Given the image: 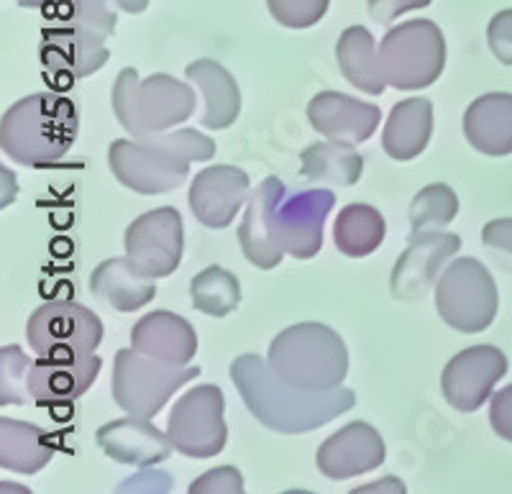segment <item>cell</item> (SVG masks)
<instances>
[{
  "label": "cell",
  "mask_w": 512,
  "mask_h": 494,
  "mask_svg": "<svg viewBox=\"0 0 512 494\" xmlns=\"http://www.w3.org/2000/svg\"><path fill=\"white\" fill-rule=\"evenodd\" d=\"M336 205L331 190L287 192L280 177H267L249 192L239 244L256 269H274L282 256L313 259L323 249V223Z\"/></svg>",
  "instance_id": "cell-1"
},
{
  "label": "cell",
  "mask_w": 512,
  "mask_h": 494,
  "mask_svg": "<svg viewBox=\"0 0 512 494\" xmlns=\"http://www.w3.org/2000/svg\"><path fill=\"white\" fill-rule=\"evenodd\" d=\"M228 374H231V382L236 384L244 405L249 407V413L264 428L285 433V436L318 431L320 425L349 413L356 405V395L344 387L328 392H308L292 387L274 374L269 361L254 354L233 359Z\"/></svg>",
  "instance_id": "cell-2"
},
{
  "label": "cell",
  "mask_w": 512,
  "mask_h": 494,
  "mask_svg": "<svg viewBox=\"0 0 512 494\" xmlns=\"http://www.w3.org/2000/svg\"><path fill=\"white\" fill-rule=\"evenodd\" d=\"M216 157V144L195 128H177L144 139H118L108 149L116 180L139 195H164L187 180L192 162Z\"/></svg>",
  "instance_id": "cell-3"
},
{
  "label": "cell",
  "mask_w": 512,
  "mask_h": 494,
  "mask_svg": "<svg viewBox=\"0 0 512 494\" xmlns=\"http://www.w3.org/2000/svg\"><path fill=\"white\" fill-rule=\"evenodd\" d=\"M77 139V108L57 93H34L3 113V154L26 167H49L70 152Z\"/></svg>",
  "instance_id": "cell-4"
},
{
  "label": "cell",
  "mask_w": 512,
  "mask_h": 494,
  "mask_svg": "<svg viewBox=\"0 0 512 494\" xmlns=\"http://www.w3.org/2000/svg\"><path fill=\"white\" fill-rule=\"evenodd\" d=\"M269 367L292 387L308 392L338 390L349 374L344 338L323 323H297L269 343Z\"/></svg>",
  "instance_id": "cell-5"
},
{
  "label": "cell",
  "mask_w": 512,
  "mask_h": 494,
  "mask_svg": "<svg viewBox=\"0 0 512 494\" xmlns=\"http://www.w3.org/2000/svg\"><path fill=\"white\" fill-rule=\"evenodd\" d=\"M113 111L128 134L144 139L187 121L195 113V90L162 72L141 80L134 67H126L113 85Z\"/></svg>",
  "instance_id": "cell-6"
},
{
  "label": "cell",
  "mask_w": 512,
  "mask_h": 494,
  "mask_svg": "<svg viewBox=\"0 0 512 494\" xmlns=\"http://www.w3.org/2000/svg\"><path fill=\"white\" fill-rule=\"evenodd\" d=\"M200 377V367L167 364L139 349H121L113 361L111 392L128 415L152 420L180 387Z\"/></svg>",
  "instance_id": "cell-7"
},
{
  "label": "cell",
  "mask_w": 512,
  "mask_h": 494,
  "mask_svg": "<svg viewBox=\"0 0 512 494\" xmlns=\"http://www.w3.org/2000/svg\"><path fill=\"white\" fill-rule=\"evenodd\" d=\"M500 308L495 279L474 256L446 264L436 282V310L446 326L461 333H482L492 326Z\"/></svg>",
  "instance_id": "cell-8"
},
{
  "label": "cell",
  "mask_w": 512,
  "mask_h": 494,
  "mask_svg": "<svg viewBox=\"0 0 512 494\" xmlns=\"http://www.w3.org/2000/svg\"><path fill=\"white\" fill-rule=\"evenodd\" d=\"M379 59L392 88H431L446 67V39L433 21L415 18L384 34Z\"/></svg>",
  "instance_id": "cell-9"
},
{
  "label": "cell",
  "mask_w": 512,
  "mask_h": 494,
  "mask_svg": "<svg viewBox=\"0 0 512 494\" xmlns=\"http://www.w3.org/2000/svg\"><path fill=\"white\" fill-rule=\"evenodd\" d=\"M223 392L218 384H200L175 402L167 420V436L175 451L190 459H210L226 448L228 428L223 420Z\"/></svg>",
  "instance_id": "cell-10"
},
{
  "label": "cell",
  "mask_w": 512,
  "mask_h": 494,
  "mask_svg": "<svg viewBox=\"0 0 512 494\" xmlns=\"http://www.w3.org/2000/svg\"><path fill=\"white\" fill-rule=\"evenodd\" d=\"M26 341L36 356H88L103 341V320L85 305L54 300L31 313Z\"/></svg>",
  "instance_id": "cell-11"
},
{
  "label": "cell",
  "mask_w": 512,
  "mask_h": 494,
  "mask_svg": "<svg viewBox=\"0 0 512 494\" xmlns=\"http://www.w3.org/2000/svg\"><path fill=\"white\" fill-rule=\"evenodd\" d=\"M126 256L144 277L162 279L182 262V216L177 208L149 210L126 228Z\"/></svg>",
  "instance_id": "cell-12"
},
{
  "label": "cell",
  "mask_w": 512,
  "mask_h": 494,
  "mask_svg": "<svg viewBox=\"0 0 512 494\" xmlns=\"http://www.w3.org/2000/svg\"><path fill=\"white\" fill-rule=\"evenodd\" d=\"M461 249V239L448 231L410 233L408 249L402 251L390 277V290L395 300L415 303L423 300L431 287H436L441 269Z\"/></svg>",
  "instance_id": "cell-13"
},
{
  "label": "cell",
  "mask_w": 512,
  "mask_h": 494,
  "mask_svg": "<svg viewBox=\"0 0 512 494\" xmlns=\"http://www.w3.org/2000/svg\"><path fill=\"white\" fill-rule=\"evenodd\" d=\"M507 374V356L497 346H469L448 361L441 374L446 402L459 413H477L492 397V387Z\"/></svg>",
  "instance_id": "cell-14"
},
{
  "label": "cell",
  "mask_w": 512,
  "mask_h": 494,
  "mask_svg": "<svg viewBox=\"0 0 512 494\" xmlns=\"http://www.w3.org/2000/svg\"><path fill=\"white\" fill-rule=\"evenodd\" d=\"M103 361L88 356H39L29 364L26 390L36 405L57 407L75 402L93 387Z\"/></svg>",
  "instance_id": "cell-15"
},
{
  "label": "cell",
  "mask_w": 512,
  "mask_h": 494,
  "mask_svg": "<svg viewBox=\"0 0 512 494\" xmlns=\"http://www.w3.org/2000/svg\"><path fill=\"white\" fill-rule=\"evenodd\" d=\"M251 182L241 167L231 164H216L195 175L190 182V210L205 228H228L249 200Z\"/></svg>",
  "instance_id": "cell-16"
},
{
  "label": "cell",
  "mask_w": 512,
  "mask_h": 494,
  "mask_svg": "<svg viewBox=\"0 0 512 494\" xmlns=\"http://www.w3.org/2000/svg\"><path fill=\"white\" fill-rule=\"evenodd\" d=\"M384 456H387V448H384L382 436L369 423L356 420L323 441L315 464L323 477L341 482V479L379 469L384 464Z\"/></svg>",
  "instance_id": "cell-17"
},
{
  "label": "cell",
  "mask_w": 512,
  "mask_h": 494,
  "mask_svg": "<svg viewBox=\"0 0 512 494\" xmlns=\"http://www.w3.org/2000/svg\"><path fill=\"white\" fill-rule=\"evenodd\" d=\"M310 126L328 141H341V144H364L372 139L377 131L382 113L377 105L356 100L344 93H318L308 105Z\"/></svg>",
  "instance_id": "cell-18"
},
{
  "label": "cell",
  "mask_w": 512,
  "mask_h": 494,
  "mask_svg": "<svg viewBox=\"0 0 512 494\" xmlns=\"http://www.w3.org/2000/svg\"><path fill=\"white\" fill-rule=\"evenodd\" d=\"M108 59H111V52L103 41L80 34L70 24L44 31L41 64H44V75L54 77L57 85H70L80 77L93 75Z\"/></svg>",
  "instance_id": "cell-19"
},
{
  "label": "cell",
  "mask_w": 512,
  "mask_h": 494,
  "mask_svg": "<svg viewBox=\"0 0 512 494\" xmlns=\"http://www.w3.org/2000/svg\"><path fill=\"white\" fill-rule=\"evenodd\" d=\"M95 438L108 459L126 466H141V469L162 464L175 451V443L169 441V436L157 431L146 418H136V415L105 423Z\"/></svg>",
  "instance_id": "cell-20"
},
{
  "label": "cell",
  "mask_w": 512,
  "mask_h": 494,
  "mask_svg": "<svg viewBox=\"0 0 512 494\" xmlns=\"http://www.w3.org/2000/svg\"><path fill=\"white\" fill-rule=\"evenodd\" d=\"M131 346L167 364H190L198 354V333L182 315L154 310L136 320Z\"/></svg>",
  "instance_id": "cell-21"
},
{
  "label": "cell",
  "mask_w": 512,
  "mask_h": 494,
  "mask_svg": "<svg viewBox=\"0 0 512 494\" xmlns=\"http://www.w3.org/2000/svg\"><path fill=\"white\" fill-rule=\"evenodd\" d=\"M464 134L466 141L487 157L512 154V95H479L464 113Z\"/></svg>",
  "instance_id": "cell-22"
},
{
  "label": "cell",
  "mask_w": 512,
  "mask_h": 494,
  "mask_svg": "<svg viewBox=\"0 0 512 494\" xmlns=\"http://www.w3.org/2000/svg\"><path fill=\"white\" fill-rule=\"evenodd\" d=\"M90 292L118 313H134L157 297V285L152 277H144L126 256L98 264L90 274Z\"/></svg>",
  "instance_id": "cell-23"
},
{
  "label": "cell",
  "mask_w": 512,
  "mask_h": 494,
  "mask_svg": "<svg viewBox=\"0 0 512 494\" xmlns=\"http://www.w3.org/2000/svg\"><path fill=\"white\" fill-rule=\"evenodd\" d=\"M433 136V103L428 98H408L392 108L384 123L382 149L397 162H410L425 152Z\"/></svg>",
  "instance_id": "cell-24"
},
{
  "label": "cell",
  "mask_w": 512,
  "mask_h": 494,
  "mask_svg": "<svg viewBox=\"0 0 512 494\" xmlns=\"http://www.w3.org/2000/svg\"><path fill=\"white\" fill-rule=\"evenodd\" d=\"M185 75L203 93V126L213 128V131L233 126L241 113V90L231 72L213 59H198V62L187 64Z\"/></svg>",
  "instance_id": "cell-25"
},
{
  "label": "cell",
  "mask_w": 512,
  "mask_h": 494,
  "mask_svg": "<svg viewBox=\"0 0 512 494\" xmlns=\"http://www.w3.org/2000/svg\"><path fill=\"white\" fill-rule=\"evenodd\" d=\"M336 59L341 75L367 95H382L387 90V77L374 36L364 26H349L336 44Z\"/></svg>",
  "instance_id": "cell-26"
},
{
  "label": "cell",
  "mask_w": 512,
  "mask_h": 494,
  "mask_svg": "<svg viewBox=\"0 0 512 494\" xmlns=\"http://www.w3.org/2000/svg\"><path fill=\"white\" fill-rule=\"evenodd\" d=\"M54 446L47 431L21 420L0 418V466L18 474H36L52 461Z\"/></svg>",
  "instance_id": "cell-27"
},
{
  "label": "cell",
  "mask_w": 512,
  "mask_h": 494,
  "mask_svg": "<svg viewBox=\"0 0 512 494\" xmlns=\"http://www.w3.org/2000/svg\"><path fill=\"white\" fill-rule=\"evenodd\" d=\"M387 223L377 208L367 203H351L338 213L333 223V239L336 249L351 259L369 256L382 246Z\"/></svg>",
  "instance_id": "cell-28"
},
{
  "label": "cell",
  "mask_w": 512,
  "mask_h": 494,
  "mask_svg": "<svg viewBox=\"0 0 512 494\" xmlns=\"http://www.w3.org/2000/svg\"><path fill=\"white\" fill-rule=\"evenodd\" d=\"M300 162H303L305 180L336 187L356 185L364 172V159L354 152V146L341 141H320L308 146Z\"/></svg>",
  "instance_id": "cell-29"
},
{
  "label": "cell",
  "mask_w": 512,
  "mask_h": 494,
  "mask_svg": "<svg viewBox=\"0 0 512 494\" xmlns=\"http://www.w3.org/2000/svg\"><path fill=\"white\" fill-rule=\"evenodd\" d=\"M192 308L210 318H226L241 305V282L223 267H208L190 282Z\"/></svg>",
  "instance_id": "cell-30"
},
{
  "label": "cell",
  "mask_w": 512,
  "mask_h": 494,
  "mask_svg": "<svg viewBox=\"0 0 512 494\" xmlns=\"http://www.w3.org/2000/svg\"><path fill=\"white\" fill-rule=\"evenodd\" d=\"M410 228L413 233L420 231H443L448 223L459 216V198L443 182H433V185L423 187L410 203Z\"/></svg>",
  "instance_id": "cell-31"
},
{
  "label": "cell",
  "mask_w": 512,
  "mask_h": 494,
  "mask_svg": "<svg viewBox=\"0 0 512 494\" xmlns=\"http://www.w3.org/2000/svg\"><path fill=\"white\" fill-rule=\"evenodd\" d=\"M67 24L80 31V34L105 44L116 34L118 16L111 11L108 0H72Z\"/></svg>",
  "instance_id": "cell-32"
},
{
  "label": "cell",
  "mask_w": 512,
  "mask_h": 494,
  "mask_svg": "<svg viewBox=\"0 0 512 494\" xmlns=\"http://www.w3.org/2000/svg\"><path fill=\"white\" fill-rule=\"evenodd\" d=\"M0 359H3V369H0V402L3 405H8V402L24 405L26 400H31L29 390H26V372H29L31 359H26L21 349L13 346V343L0 351Z\"/></svg>",
  "instance_id": "cell-33"
},
{
  "label": "cell",
  "mask_w": 512,
  "mask_h": 494,
  "mask_svg": "<svg viewBox=\"0 0 512 494\" xmlns=\"http://www.w3.org/2000/svg\"><path fill=\"white\" fill-rule=\"evenodd\" d=\"M331 0H267L269 13L287 29H310L326 16Z\"/></svg>",
  "instance_id": "cell-34"
},
{
  "label": "cell",
  "mask_w": 512,
  "mask_h": 494,
  "mask_svg": "<svg viewBox=\"0 0 512 494\" xmlns=\"http://www.w3.org/2000/svg\"><path fill=\"white\" fill-rule=\"evenodd\" d=\"M482 244L505 272H512V218H497L482 228Z\"/></svg>",
  "instance_id": "cell-35"
},
{
  "label": "cell",
  "mask_w": 512,
  "mask_h": 494,
  "mask_svg": "<svg viewBox=\"0 0 512 494\" xmlns=\"http://www.w3.org/2000/svg\"><path fill=\"white\" fill-rule=\"evenodd\" d=\"M241 494L244 492V477L233 466H218L190 484V494Z\"/></svg>",
  "instance_id": "cell-36"
},
{
  "label": "cell",
  "mask_w": 512,
  "mask_h": 494,
  "mask_svg": "<svg viewBox=\"0 0 512 494\" xmlns=\"http://www.w3.org/2000/svg\"><path fill=\"white\" fill-rule=\"evenodd\" d=\"M489 49L502 64L512 67V8L497 13L487 26Z\"/></svg>",
  "instance_id": "cell-37"
},
{
  "label": "cell",
  "mask_w": 512,
  "mask_h": 494,
  "mask_svg": "<svg viewBox=\"0 0 512 494\" xmlns=\"http://www.w3.org/2000/svg\"><path fill=\"white\" fill-rule=\"evenodd\" d=\"M489 423L495 428L502 441L512 443V384L502 387L497 395H492L489 402Z\"/></svg>",
  "instance_id": "cell-38"
},
{
  "label": "cell",
  "mask_w": 512,
  "mask_h": 494,
  "mask_svg": "<svg viewBox=\"0 0 512 494\" xmlns=\"http://www.w3.org/2000/svg\"><path fill=\"white\" fill-rule=\"evenodd\" d=\"M431 3L433 0H367L369 13H372V18L379 21V24H392L402 13L431 6Z\"/></svg>",
  "instance_id": "cell-39"
},
{
  "label": "cell",
  "mask_w": 512,
  "mask_h": 494,
  "mask_svg": "<svg viewBox=\"0 0 512 494\" xmlns=\"http://www.w3.org/2000/svg\"><path fill=\"white\" fill-rule=\"evenodd\" d=\"M387 487H397V489H402V492H405V484L402 482H397V479H384V482H377V484H367V487H361V489H354L356 494H367V492H392V489H387Z\"/></svg>",
  "instance_id": "cell-40"
},
{
  "label": "cell",
  "mask_w": 512,
  "mask_h": 494,
  "mask_svg": "<svg viewBox=\"0 0 512 494\" xmlns=\"http://www.w3.org/2000/svg\"><path fill=\"white\" fill-rule=\"evenodd\" d=\"M116 6L126 13H141V11H146L149 0H116Z\"/></svg>",
  "instance_id": "cell-41"
},
{
  "label": "cell",
  "mask_w": 512,
  "mask_h": 494,
  "mask_svg": "<svg viewBox=\"0 0 512 494\" xmlns=\"http://www.w3.org/2000/svg\"><path fill=\"white\" fill-rule=\"evenodd\" d=\"M16 3L24 8H44L49 3H57V0H16Z\"/></svg>",
  "instance_id": "cell-42"
}]
</instances>
